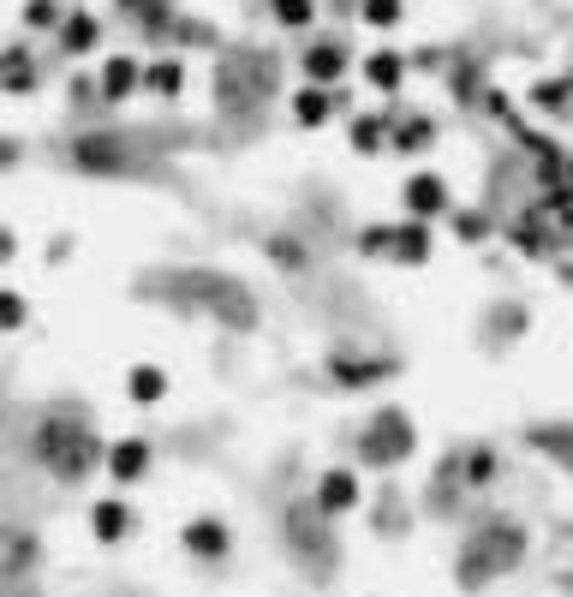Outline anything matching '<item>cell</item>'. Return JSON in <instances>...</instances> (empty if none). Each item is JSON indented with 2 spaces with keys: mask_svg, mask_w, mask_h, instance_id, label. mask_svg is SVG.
Segmentation results:
<instances>
[{
  "mask_svg": "<svg viewBox=\"0 0 573 597\" xmlns=\"http://www.w3.org/2000/svg\"><path fill=\"white\" fill-rule=\"evenodd\" d=\"M341 102H347L341 84H335V90H329V84H299V90L287 96V114L305 126V132H317V126H329L335 114H341Z\"/></svg>",
  "mask_w": 573,
  "mask_h": 597,
  "instance_id": "cell-3",
  "label": "cell"
},
{
  "mask_svg": "<svg viewBox=\"0 0 573 597\" xmlns=\"http://www.w3.org/2000/svg\"><path fill=\"white\" fill-rule=\"evenodd\" d=\"M347 138H352V150H359V156H382V150H389V114H352Z\"/></svg>",
  "mask_w": 573,
  "mask_h": 597,
  "instance_id": "cell-10",
  "label": "cell"
},
{
  "mask_svg": "<svg viewBox=\"0 0 573 597\" xmlns=\"http://www.w3.org/2000/svg\"><path fill=\"white\" fill-rule=\"evenodd\" d=\"M96 532H102V537H120V532H126V508H120V502H102V508H96Z\"/></svg>",
  "mask_w": 573,
  "mask_h": 597,
  "instance_id": "cell-18",
  "label": "cell"
},
{
  "mask_svg": "<svg viewBox=\"0 0 573 597\" xmlns=\"http://www.w3.org/2000/svg\"><path fill=\"white\" fill-rule=\"evenodd\" d=\"M144 466H150V448H144L138 436H126V443L108 448V472L114 478H144Z\"/></svg>",
  "mask_w": 573,
  "mask_h": 597,
  "instance_id": "cell-15",
  "label": "cell"
},
{
  "mask_svg": "<svg viewBox=\"0 0 573 597\" xmlns=\"http://www.w3.org/2000/svg\"><path fill=\"white\" fill-rule=\"evenodd\" d=\"M102 36H108V24H102L91 7H72L66 24L54 31V49H61L66 61H91V54L102 49Z\"/></svg>",
  "mask_w": 573,
  "mask_h": 597,
  "instance_id": "cell-2",
  "label": "cell"
},
{
  "mask_svg": "<svg viewBox=\"0 0 573 597\" xmlns=\"http://www.w3.org/2000/svg\"><path fill=\"white\" fill-rule=\"evenodd\" d=\"M431 222H401V227H394V239H389V257H394V264H406V269H413V264H424V257H431Z\"/></svg>",
  "mask_w": 573,
  "mask_h": 597,
  "instance_id": "cell-9",
  "label": "cell"
},
{
  "mask_svg": "<svg viewBox=\"0 0 573 597\" xmlns=\"http://www.w3.org/2000/svg\"><path fill=\"white\" fill-rule=\"evenodd\" d=\"M269 19H275V31L305 36L317 24V0H269Z\"/></svg>",
  "mask_w": 573,
  "mask_h": 597,
  "instance_id": "cell-12",
  "label": "cell"
},
{
  "mask_svg": "<svg viewBox=\"0 0 573 597\" xmlns=\"http://www.w3.org/2000/svg\"><path fill=\"white\" fill-rule=\"evenodd\" d=\"M185 84H191V66L180 61V54H161V61H144V90H150V96L173 102V96H185Z\"/></svg>",
  "mask_w": 573,
  "mask_h": 597,
  "instance_id": "cell-7",
  "label": "cell"
},
{
  "mask_svg": "<svg viewBox=\"0 0 573 597\" xmlns=\"http://www.w3.org/2000/svg\"><path fill=\"white\" fill-rule=\"evenodd\" d=\"M126 395L138 401V406H156L161 395H168V376H161V365H138L126 376Z\"/></svg>",
  "mask_w": 573,
  "mask_h": 597,
  "instance_id": "cell-16",
  "label": "cell"
},
{
  "mask_svg": "<svg viewBox=\"0 0 573 597\" xmlns=\"http://www.w3.org/2000/svg\"><path fill=\"white\" fill-rule=\"evenodd\" d=\"M24 317H31V305L19 294H0V329H24Z\"/></svg>",
  "mask_w": 573,
  "mask_h": 597,
  "instance_id": "cell-19",
  "label": "cell"
},
{
  "mask_svg": "<svg viewBox=\"0 0 573 597\" xmlns=\"http://www.w3.org/2000/svg\"><path fill=\"white\" fill-rule=\"evenodd\" d=\"M66 0H24L19 7V24H24V36H54L66 24Z\"/></svg>",
  "mask_w": 573,
  "mask_h": 597,
  "instance_id": "cell-11",
  "label": "cell"
},
{
  "mask_svg": "<svg viewBox=\"0 0 573 597\" xmlns=\"http://www.w3.org/2000/svg\"><path fill=\"white\" fill-rule=\"evenodd\" d=\"M406 215H413V222L454 215V198H448V180H443V173H413V180H406Z\"/></svg>",
  "mask_w": 573,
  "mask_h": 597,
  "instance_id": "cell-5",
  "label": "cell"
},
{
  "mask_svg": "<svg viewBox=\"0 0 573 597\" xmlns=\"http://www.w3.org/2000/svg\"><path fill=\"white\" fill-rule=\"evenodd\" d=\"M322 508H352V497H359V484H352V472H329L322 478Z\"/></svg>",
  "mask_w": 573,
  "mask_h": 597,
  "instance_id": "cell-17",
  "label": "cell"
},
{
  "mask_svg": "<svg viewBox=\"0 0 573 597\" xmlns=\"http://www.w3.org/2000/svg\"><path fill=\"white\" fill-rule=\"evenodd\" d=\"M299 72H305V84H341L347 72H352V54H347V42L341 36H311L305 42V54H299Z\"/></svg>",
  "mask_w": 573,
  "mask_h": 597,
  "instance_id": "cell-1",
  "label": "cell"
},
{
  "mask_svg": "<svg viewBox=\"0 0 573 597\" xmlns=\"http://www.w3.org/2000/svg\"><path fill=\"white\" fill-rule=\"evenodd\" d=\"M359 24H364V31H401V24H406V0H359Z\"/></svg>",
  "mask_w": 573,
  "mask_h": 597,
  "instance_id": "cell-13",
  "label": "cell"
},
{
  "mask_svg": "<svg viewBox=\"0 0 573 597\" xmlns=\"http://www.w3.org/2000/svg\"><path fill=\"white\" fill-rule=\"evenodd\" d=\"M359 78L371 84L376 96H394V90H401L406 78H413V61H406L401 49H371V54H364V61H359Z\"/></svg>",
  "mask_w": 573,
  "mask_h": 597,
  "instance_id": "cell-6",
  "label": "cell"
},
{
  "mask_svg": "<svg viewBox=\"0 0 573 597\" xmlns=\"http://www.w3.org/2000/svg\"><path fill=\"white\" fill-rule=\"evenodd\" d=\"M144 90V61L138 54H108V61L96 66V96L102 102H131Z\"/></svg>",
  "mask_w": 573,
  "mask_h": 597,
  "instance_id": "cell-4",
  "label": "cell"
},
{
  "mask_svg": "<svg viewBox=\"0 0 573 597\" xmlns=\"http://www.w3.org/2000/svg\"><path fill=\"white\" fill-rule=\"evenodd\" d=\"M36 84H42V66H36L24 49H7V54H0V90H7V96H31Z\"/></svg>",
  "mask_w": 573,
  "mask_h": 597,
  "instance_id": "cell-8",
  "label": "cell"
},
{
  "mask_svg": "<svg viewBox=\"0 0 573 597\" xmlns=\"http://www.w3.org/2000/svg\"><path fill=\"white\" fill-rule=\"evenodd\" d=\"M389 143L394 150H424V143H436V126L424 114H406V120H389Z\"/></svg>",
  "mask_w": 573,
  "mask_h": 597,
  "instance_id": "cell-14",
  "label": "cell"
}]
</instances>
